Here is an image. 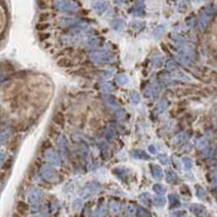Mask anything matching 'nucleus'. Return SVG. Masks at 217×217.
<instances>
[{
  "mask_svg": "<svg viewBox=\"0 0 217 217\" xmlns=\"http://www.w3.org/2000/svg\"><path fill=\"white\" fill-rule=\"evenodd\" d=\"M40 197V192L38 191V190H32L30 193V195H28V201H30L31 203H36L39 200Z\"/></svg>",
  "mask_w": 217,
  "mask_h": 217,
  "instance_id": "f257e3e1",
  "label": "nucleus"
},
{
  "mask_svg": "<svg viewBox=\"0 0 217 217\" xmlns=\"http://www.w3.org/2000/svg\"><path fill=\"white\" fill-rule=\"evenodd\" d=\"M204 208L201 206H197V205H194V206H192V212L194 213L195 215H197V216H202L203 215V212H204Z\"/></svg>",
  "mask_w": 217,
  "mask_h": 217,
  "instance_id": "f03ea898",
  "label": "nucleus"
},
{
  "mask_svg": "<svg viewBox=\"0 0 217 217\" xmlns=\"http://www.w3.org/2000/svg\"><path fill=\"white\" fill-rule=\"evenodd\" d=\"M18 210H19V212H21V213H25L26 211H28V205L23 202H19Z\"/></svg>",
  "mask_w": 217,
  "mask_h": 217,
  "instance_id": "7ed1b4c3",
  "label": "nucleus"
},
{
  "mask_svg": "<svg viewBox=\"0 0 217 217\" xmlns=\"http://www.w3.org/2000/svg\"><path fill=\"white\" fill-rule=\"evenodd\" d=\"M139 216L140 217H150V214H148L144 208H140V210H139Z\"/></svg>",
  "mask_w": 217,
  "mask_h": 217,
  "instance_id": "20e7f679",
  "label": "nucleus"
},
{
  "mask_svg": "<svg viewBox=\"0 0 217 217\" xmlns=\"http://www.w3.org/2000/svg\"><path fill=\"white\" fill-rule=\"evenodd\" d=\"M111 210H112V212L117 213L120 211V206L118 204H114V203H111Z\"/></svg>",
  "mask_w": 217,
  "mask_h": 217,
  "instance_id": "39448f33",
  "label": "nucleus"
},
{
  "mask_svg": "<svg viewBox=\"0 0 217 217\" xmlns=\"http://www.w3.org/2000/svg\"><path fill=\"white\" fill-rule=\"evenodd\" d=\"M164 203H165V201L163 197H158V199H156V204H157L158 206H163Z\"/></svg>",
  "mask_w": 217,
  "mask_h": 217,
  "instance_id": "423d86ee",
  "label": "nucleus"
},
{
  "mask_svg": "<svg viewBox=\"0 0 217 217\" xmlns=\"http://www.w3.org/2000/svg\"><path fill=\"white\" fill-rule=\"evenodd\" d=\"M155 190H156V191H158L159 193H163V192H164V189H163V188L160 187V185H156V187H155Z\"/></svg>",
  "mask_w": 217,
  "mask_h": 217,
  "instance_id": "0eeeda50",
  "label": "nucleus"
}]
</instances>
